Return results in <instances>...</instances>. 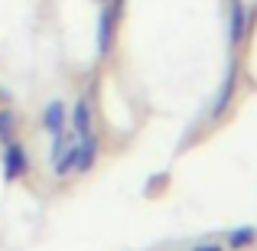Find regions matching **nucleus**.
Masks as SVG:
<instances>
[{
    "mask_svg": "<svg viewBox=\"0 0 257 251\" xmlns=\"http://www.w3.org/2000/svg\"><path fill=\"white\" fill-rule=\"evenodd\" d=\"M234 82H238V72L228 69L225 82H221V92H218V98H215V105H212V114H215V118H218V114H225L228 101H231V92H234Z\"/></svg>",
    "mask_w": 257,
    "mask_h": 251,
    "instance_id": "obj_6",
    "label": "nucleus"
},
{
    "mask_svg": "<svg viewBox=\"0 0 257 251\" xmlns=\"http://www.w3.org/2000/svg\"><path fill=\"white\" fill-rule=\"evenodd\" d=\"M43 124H46V131H52V134L62 131V124H65V108H62V101H49V105L43 108Z\"/></svg>",
    "mask_w": 257,
    "mask_h": 251,
    "instance_id": "obj_5",
    "label": "nucleus"
},
{
    "mask_svg": "<svg viewBox=\"0 0 257 251\" xmlns=\"http://www.w3.org/2000/svg\"><path fill=\"white\" fill-rule=\"evenodd\" d=\"M94 157H98V144H94V137H82V144L72 147V166H75L78 173L91 170L94 166Z\"/></svg>",
    "mask_w": 257,
    "mask_h": 251,
    "instance_id": "obj_4",
    "label": "nucleus"
},
{
    "mask_svg": "<svg viewBox=\"0 0 257 251\" xmlns=\"http://www.w3.org/2000/svg\"><path fill=\"white\" fill-rule=\"evenodd\" d=\"M0 140H4V144L13 140V114L10 111H0Z\"/></svg>",
    "mask_w": 257,
    "mask_h": 251,
    "instance_id": "obj_9",
    "label": "nucleus"
},
{
    "mask_svg": "<svg viewBox=\"0 0 257 251\" xmlns=\"http://www.w3.org/2000/svg\"><path fill=\"white\" fill-rule=\"evenodd\" d=\"M72 124H75L78 137H91V111H88L85 101H78V105L72 108Z\"/></svg>",
    "mask_w": 257,
    "mask_h": 251,
    "instance_id": "obj_7",
    "label": "nucleus"
},
{
    "mask_svg": "<svg viewBox=\"0 0 257 251\" xmlns=\"http://www.w3.org/2000/svg\"><path fill=\"white\" fill-rule=\"evenodd\" d=\"M247 36V7L241 0H231V17H228V39L241 43Z\"/></svg>",
    "mask_w": 257,
    "mask_h": 251,
    "instance_id": "obj_3",
    "label": "nucleus"
},
{
    "mask_svg": "<svg viewBox=\"0 0 257 251\" xmlns=\"http://www.w3.org/2000/svg\"><path fill=\"white\" fill-rule=\"evenodd\" d=\"M26 166H30L26 150L10 140V144H7V153H4V176H7V180H20V176L26 173Z\"/></svg>",
    "mask_w": 257,
    "mask_h": 251,
    "instance_id": "obj_2",
    "label": "nucleus"
},
{
    "mask_svg": "<svg viewBox=\"0 0 257 251\" xmlns=\"http://www.w3.org/2000/svg\"><path fill=\"white\" fill-rule=\"evenodd\" d=\"M195 251H221L215 241H202V245H195Z\"/></svg>",
    "mask_w": 257,
    "mask_h": 251,
    "instance_id": "obj_10",
    "label": "nucleus"
},
{
    "mask_svg": "<svg viewBox=\"0 0 257 251\" xmlns=\"http://www.w3.org/2000/svg\"><path fill=\"white\" fill-rule=\"evenodd\" d=\"M120 4H124V0H111V4L101 10V20H98V49L101 52H107L111 43H114V26H117V20H120Z\"/></svg>",
    "mask_w": 257,
    "mask_h": 251,
    "instance_id": "obj_1",
    "label": "nucleus"
},
{
    "mask_svg": "<svg viewBox=\"0 0 257 251\" xmlns=\"http://www.w3.org/2000/svg\"><path fill=\"white\" fill-rule=\"evenodd\" d=\"M251 241H254V228L251 225H241V228H234V232H228V248H231V251L247 248Z\"/></svg>",
    "mask_w": 257,
    "mask_h": 251,
    "instance_id": "obj_8",
    "label": "nucleus"
}]
</instances>
